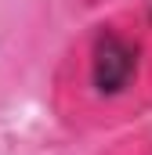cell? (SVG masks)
<instances>
[{
	"label": "cell",
	"instance_id": "cell-1",
	"mask_svg": "<svg viewBox=\"0 0 152 155\" xmlns=\"http://www.w3.org/2000/svg\"><path fill=\"white\" fill-rule=\"evenodd\" d=\"M152 101V4L87 25L54 72V108L73 126H112Z\"/></svg>",
	"mask_w": 152,
	"mask_h": 155
}]
</instances>
